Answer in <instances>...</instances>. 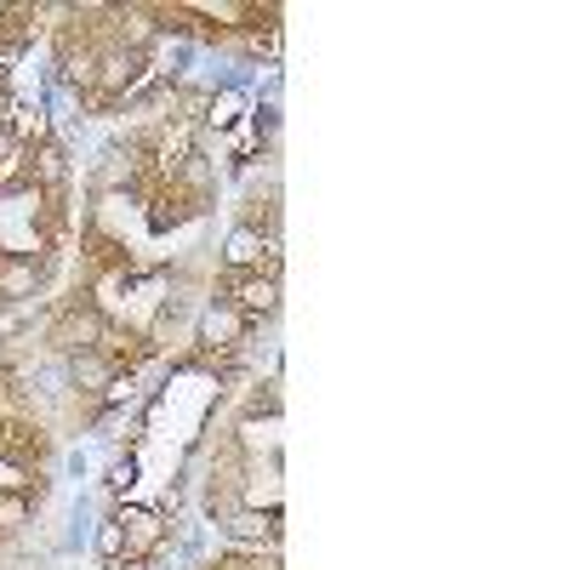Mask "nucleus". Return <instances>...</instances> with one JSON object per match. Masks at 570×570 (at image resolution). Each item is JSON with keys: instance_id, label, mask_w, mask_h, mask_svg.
<instances>
[{"instance_id": "f257e3e1", "label": "nucleus", "mask_w": 570, "mask_h": 570, "mask_svg": "<svg viewBox=\"0 0 570 570\" xmlns=\"http://www.w3.org/2000/svg\"><path fill=\"white\" fill-rule=\"evenodd\" d=\"M115 525H120V559H149L166 542V519L155 508H126Z\"/></svg>"}, {"instance_id": "f03ea898", "label": "nucleus", "mask_w": 570, "mask_h": 570, "mask_svg": "<svg viewBox=\"0 0 570 570\" xmlns=\"http://www.w3.org/2000/svg\"><path fill=\"white\" fill-rule=\"evenodd\" d=\"M223 297H228V308H240L246 320H257V314H274L279 279H268V274H223Z\"/></svg>"}, {"instance_id": "7ed1b4c3", "label": "nucleus", "mask_w": 570, "mask_h": 570, "mask_svg": "<svg viewBox=\"0 0 570 570\" xmlns=\"http://www.w3.org/2000/svg\"><path fill=\"white\" fill-rule=\"evenodd\" d=\"M246 331H252V320H246L240 308H228V303H217V308L200 314V343H206L217 360L240 348V343H246Z\"/></svg>"}, {"instance_id": "20e7f679", "label": "nucleus", "mask_w": 570, "mask_h": 570, "mask_svg": "<svg viewBox=\"0 0 570 570\" xmlns=\"http://www.w3.org/2000/svg\"><path fill=\"white\" fill-rule=\"evenodd\" d=\"M29 183L40 188V195H63L69 183V160L58 142H40V149H29Z\"/></svg>"}, {"instance_id": "39448f33", "label": "nucleus", "mask_w": 570, "mask_h": 570, "mask_svg": "<svg viewBox=\"0 0 570 570\" xmlns=\"http://www.w3.org/2000/svg\"><path fill=\"white\" fill-rule=\"evenodd\" d=\"M40 285V263L35 257H18V252H0V303H18V297H35Z\"/></svg>"}, {"instance_id": "423d86ee", "label": "nucleus", "mask_w": 570, "mask_h": 570, "mask_svg": "<svg viewBox=\"0 0 570 570\" xmlns=\"http://www.w3.org/2000/svg\"><path fill=\"white\" fill-rule=\"evenodd\" d=\"M69 376L86 389V394H98V389H109L115 383V365L98 354V348H80V354H69Z\"/></svg>"}, {"instance_id": "0eeeda50", "label": "nucleus", "mask_w": 570, "mask_h": 570, "mask_svg": "<svg viewBox=\"0 0 570 570\" xmlns=\"http://www.w3.org/2000/svg\"><path fill=\"white\" fill-rule=\"evenodd\" d=\"M29 519V491L18 485V491H0V531H18Z\"/></svg>"}, {"instance_id": "6e6552de", "label": "nucleus", "mask_w": 570, "mask_h": 570, "mask_svg": "<svg viewBox=\"0 0 570 570\" xmlns=\"http://www.w3.org/2000/svg\"><path fill=\"white\" fill-rule=\"evenodd\" d=\"M98 548H104L109 559H120V525H104V537H98Z\"/></svg>"}]
</instances>
